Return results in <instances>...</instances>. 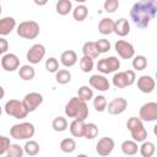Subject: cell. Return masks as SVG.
<instances>
[{"label": "cell", "mask_w": 157, "mask_h": 157, "mask_svg": "<svg viewBox=\"0 0 157 157\" xmlns=\"http://www.w3.org/2000/svg\"><path fill=\"white\" fill-rule=\"evenodd\" d=\"M22 103L25 104L28 113H32L43 103V96L39 92H29L23 97Z\"/></svg>", "instance_id": "obj_11"}, {"label": "cell", "mask_w": 157, "mask_h": 157, "mask_svg": "<svg viewBox=\"0 0 157 157\" xmlns=\"http://www.w3.org/2000/svg\"><path fill=\"white\" fill-rule=\"evenodd\" d=\"M60 150L65 153H72L76 150V141L71 137H66L60 142Z\"/></svg>", "instance_id": "obj_33"}, {"label": "cell", "mask_w": 157, "mask_h": 157, "mask_svg": "<svg viewBox=\"0 0 157 157\" xmlns=\"http://www.w3.org/2000/svg\"><path fill=\"white\" fill-rule=\"evenodd\" d=\"M7 49H9V43H7V40H6L4 37L0 36V52H1L2 54H5V53L7 52Z\"/></svg>", "instance_id": "obj_43"}, {"label": "cell", "mask_w": 157, "mask_h": 157, "mask_svg": "<svg viewBox=\"0 0 157 157\" xmlns=\"http://www.w3.org/2000/svg\"><path fill=\"white\" fill-rule=\"evenodd\" d=\"M0 55H2V53H1V52H0Z\"/></svg>", "instance_id": "obj_49"}, {"label": "cell", "mask_w": 157, "mask_h": 157, "mask_svg": "<svg viewBox=\"0 0 157 157\" xmlns=\"http://www.w3.org/2000/svg\"><path fill=\"white\" fill-rule=\"evenodd\" d=\"M114 29V21L109 17H104L99 21L98 23V32L103 36H108L110 33H113Z\"/></svg>", "instance_id": "obj_22"}, {"label": "cell", "mask_w": 157, "mask_h": 157, "mask_svg": "<svg viewBox=\"0 0 157 157\" xmlns=\"http://www.w3.org/2000/svg\"><path fill=\"white\" fill-rule=\"evenodd\" d=\"M113 32L119 37H125L130 33V23L126 18L121 17L117 21H114V29Z\"/></svg>", "instance_id": "obj_19"}, {"label": "cell", "mask_w": 157, "mask_h": 157, "mask_svg": "<svg viewBox=\"0 0 157 157\" xmlns=\"http://www.w3.org/2000/svg\"><path fill=\"white\" fill-rule=\"evenodd\" d=\"M4 96H5V90L2 86H0V101L4 98Z\"/></svg>", "instance_id": "obj_45"}, {"label": "cell", "mask_w": 157, "mask_h": 157, "mask_svg": "<svg viewBox=\"0 0 157 157\" xmlns=\"http://www.w3.org/2000/svg\"><path fill=\"white\" fill-rule=\"evenodd\" d=\"M85 120H78V119H74L70 123V132L74 137H83V131H85Z\"/></svg>", "instance_id": "obj_21"}, {"label": "cell", "mask_w": 157, "mask_h": 157, "mask_svg": "<svg viewBox=\"0 0 157 157\" xmlns=\"http://www.w3.org/2000/svg\"><path fill=\"white\" fill-rule=\"evenodd\" d=\"M33 2H34L37 6H44V5H47L48 0H33Z\"/></svg>", "instance_id": "obj_44"}, {"label": "cell", "mask_w": 157, "mask_h": 157, "mask_svg": "<svg viewBox=\"0 0 157 157\" xmlns=\"http://www.w3.org/2000/svg\"><path fill=\"white\" fill-rule=\"evenodd\" d=\"M10 139L4 136V135H0V156L1 155H5L9 146H10Z\"/></svg>", "instance_id": "obj_42"}, {"label": "cell", "mask_w": 157, "mask_h": 157, "mask_svg": "<svg viewBox=\"0 0 157 157\" xmlns=\"http://www.w3.org/2000/svg\"><path fill=\"white\" fill-rule=\"evenodd\" d=\"M88 83L92 88L99 91V92H105L109 90L110 87V83L108 81V78L104 76V75H99V74H96V75H92L88 80Z\"/></svg>", "instance_id": "obj_16"}, {"label": "cell", "mask_w": 157, "mask_h": 157, "mask_svg": "<svg viewBox=\"0 0 157 157\" xmlns=\"http://www.w3.org/2000/svg\"><path fill=\"white\" fill-rule=\"evenodd\" d=\"M23 153H25L23 147H21L17 144H10V146H9V148H7L5 155L7 157H22Z\"/></svg>", "instance_id": "obj_36"}, {"label": "cell", "mask_w": 157, "mask_h": 157, "mask_svg": "<svg viewBox=\"0 0 157 157\" xmlns=\"http://www.w3.org/2000/svg\"><path fill=\"white\" fill-rule=\"evenodd\" d=\"M126 128L131 134V137L136 142H142L147 139V130L144 126V121L137 117H131L126 121Z\"/></svg>", "instance_id": "obj_3"}, {"label": "cell", "mask_w": 157, "mask_h": 157, "mask_svg": "<svg viewBox=\"0 0 157 157\" xmlns=\"http://www.w3.org/2000/svg\"><path fill=\"white\" fill-rule=\"evenodd\" d=\"M88 16V7L85 4H78L76 7L72 9V17L77 22H82Z\"/></svg>", "instance_id": "obj_25"}, {"label": "cell", "mask_w": 157, "mask_h": 157, "mask_svg": "<svg viewBox=\"0 0 157 157\" xmlns=\"http://www.w3.org/2000/svg\"><path fill=\"white\" fill-rule=\"evenodd\" d=\"M65 114L69 118H74V119H78V120H86L88 114H90L87 102L80 99L78 97L70 98V101L65 105Z\"/></svg>", "instance_id": "obj_2"}, {"label": "cell", "mask_w": 157, "mask_h": 157, "mask_svg": "<svg viewBox=\"0 0 157 157\" xmlns=\"http://www.w3.org/2000/svg\"><path fill=\"white\" fill-rule=\"evenodd\" d=\"M139 118L142 121H155L157 120V103L156 102H147L141 105L139 112Z\"/></svg>", "instance_id": "obj_9"}, {"label": "cell", "mask_w": 157, "mask_h": 157, "mask_svg": "<svg viewBox=\"0 0 157 157\" xmlns=\"http://www.w3.org/2000/svg\"><path fill=\"white\" fill-rule=\"evenodd\" d=\"M77 97L85 102H88L93 98V90L88 86H81L77 91Z\"/></svg>", "instance_id": "obj_34"}, {"label": "cell", "mask_w": 157, "mask_h": 157, "mask_svg": "<svg viewBox=\"0 0 157 157\" xmlns=\"http://www.w3.org/2000/svg\"><path fill=\"white\" fill-rule=\"evenodd\" d=\"M96 45H97V49L99 53H107L110 50V42L108 39H104V38L98 39V40H96Z\"/></svg>", "instance_id": "obj_41"}, {"label": "cell", "mask_w": 157, "mask_h": 157, "mask_svg": "<svg viewBox=\"0 0 157 157\" xmlns=\"http://www.w3.org/2000/svg\"><path fill=\"white\" fill-rule=\"evenodd\" d=\"M121 152L126 156H134L139 151V146H137V142L134 141V140H125L121 142Z\"/></svg>", "instance_id": "obj_24"}, {"label": "cell", "mask_w": 157, "mask_h": 157, "mask_svg": "<svg viewBox=\"0 0 157 157\" xmlns=\"http://www.w3.org/2000/svg\"><path fill=\"white\" fill-rule=\"evenodd\" d=\"M23 151L28 156H37L39 153V144L34 140L28 139V141H26V144L23 146Z\"/></svg>", "instance_id": "obj_29"}, {"label": "cell", "mask_w": 157, "mask_h": 157, "mask_svg": "<svg viewBox=\"0 0 157 157\" xmlns=\"http://www.w3.org/2000/svg\"><path fill=\"white\" fill-rule=\"evenodd\" d=\"M45 56V47L43 44H33L28 52L26 53V59L29 61V64L32 65H36V64H39L43 58Z\"/></svg>", "instance_id": "obj_10"}, {"label": "cell", "mask_w": 157, "mask_h": 157, "mask_svg": "<svg viewBox=\"0 0 157 157\" xmlns=\"http://www.w3.org/2000/svg\"><path fill=\"white\" fill-rule=\"evenodd\" d=\"M60 63L65 66V67H71L77 63V54L75 50H65L61 53L60 55Z\"/></svg>", "instance_id": "obj_20"}, {"label": "cell", "mask_w": 157, "mask_h": 157, "mask_svg": "<svg viewBox=\"0 0 157 157\" xmlns=\"http://www.w3.org/2000/svg\"><path fill=\"white\" fill-rule=\"evenodd\" d=\"M98 135V126L94 123H86L85 124V131L83 137L87 140H93Z\"/></svg>", "instance_id": "obj_30"}, {"label": "cell", "mask_w": 157, "mask_h": 157, "mask_svg": "<svg viewBox=\"0 0 157 157\" xmlns=\"http://www.w3.org/2000/svg\"><path fill=\"white\" fill-rule=\"evenodd\" d=\"M93 66H94V63H93V59L92 58L83 55L80 59V67H81V70L83 72H91L93 70Z\"/></svg>", "instance_id": "obj_38"}, {"label": "cell", "mask_w": 157, "mask_h": 157, "mask_svg": "<svg viewBox=\"0 0 157 157\" xmlns=\"http://www.w3.org/2000/svg\"><path fill=\"white\" fill-rule=\"evenodd\" d=\"M55 81L60 85H66L71 81V72L66 69H61V70H58L55 72Z\"/></svg>", "instance_id": "obj_31"}, {"label": "cell", "mask_w": 157, "mask_h": 157, "mask_svg": "<svg viewBox=\"0 0 157 157\" xmlns=\"http://www.w3.org/2000/svg\"><path fill=\"white\" fill-rule=\"evenodd\" d=\"M34 132H36L34 125L28 121L13 124L10 128V136L15 140H28V139L33 137Z\"/></svg>", "instance_id": "obj_4"}, {"label": "cell", "mask_w": 157, "mask_h": 157, "mask_svg": "<svg viewBox=\"0 0 157 157\" xmlns=\"http://www.w3.org/2000/svg\"><path fill=\"white\" fill-rule=\"evenodd\" d=\"M45 70L48 72H52V74H55L58 70H59V61L54 56H50L45 60Z\"/></svg>", "instance_id": "obj_39"}, {"label": "cell", "mask_w": 157, "mask_h": 157, "mask_svg": "<svg viewBox=\"0 0 157 157\" xmlns=\"http://www.w3.org/2000/svg\"><path fill=\"white\" fill-rule=\"evenodd\" d=\"M113 85L117 88H125L128 86L134 85L136 80V75L134 70H125V71H118L113 76Z\"/></svg>", "instance_id": "obj_7"}, {"label": "cell", "mask_w": 157, "mask_h": 157, "mask_svg": "<svg viewBox=\"0 0 157 157\" xmlns=\"http://www.w3.org/2000/svg\"><path fill=\"white\" fill-rule=\"evenodd\" d=\"M17 34L21 38L25 39H34L39 36L40 28L39 25L33 21V20H28V21H22L20 22V25L17 26Z\"/></svg>", "instance_id": "obj_5"}, {"label": "cell", "mask_w": 157, "mask_h": 157, "mask_svg": "<svg viewBox=\"0 0 157 157\" xmlns=\"http://www.w3.org/2000/svg\"><path fill=\"white\" fill-rule=\"evenodd\" d=\"M55 10L60 16H66L72 11V2L71 0H58L55 5Z\"/></svg>", "instance_id": "obj_27"}, {"label": "cell", "mask_w": 157, "mask_h": 157, "mask_svg": "<svg viewBox=\"0 0 157 157\" xmlns=\"http://www.w3.org/2000/svg\"><path fill=\"white\" fill-rule=\"evenodd\" d=\"M139 151H140V155L142 157H152L156 152V146H155L153 142L145 140V141L141 142V146L139 147Z\"/></svg>", "instance_id": "obj_28"}, {"label": "cell", "mask_w": 157, "mask_h": 157, "mask_svg": "<svg viewBox=\"0 0 157 157\" xmlns=\"http://www.w3.org/2000/svg\"><path fill=\"white\" fill-rule=\"evenodd\" d=\"M16 27V20L11 16H6L0 18V36L5 37L10 34Z\"/></svg>", "instance_id": "obj_18"}, {"label": "cell", "mask_w": 157, "mask_h": 157, "mask_svg": "<svg viewBox=\"0 0 157 157\" xmlns=\"http://www.w3.org/2000/svg\"><path fill=\"white\" fill-rule=\"evenodd\" d=\"M119 7V0H105L104 4H103V9L105 12H109V13H113L118 10Z\"/></svg>", "instance_id": "obj_40"}, {"label": "cell", "mask_w": 157, "mask_h": 157, "mask_svg": "<svg viewBox=\"0 0 157 157\" xmlns=\"http://www.w3.org/2000/svg\"><path fill=\"white\" fill-rule=\"evenodd\" d=\"M156 87L155 78L150 75H142L137 78V88L142 93H151Z\"/></svg>", "instance_id": "obj_17"}, {"label": "cell", "mask_w": 157, "mask_h": 157, "mask_svg": "<svg viewBox=\"0 0 157 157\" xmlns=\"http://www.w3.org/2000/svg\"><path fill=\"white\" fill-rule=\"evenodd\" d=\"M93 99V108L97 110V112H104L105 110V107H107V99H105V97L104 96H102V94H98V96H96V97H93L92 98Z\"/></svg>", "instance_id": "obj_37"}, {"label": "cell", "mask_w": 157, "mask_h": 157, "mask_svg": "<svg viewBox=\"0 0 157 157\" xmlns=\"http://www.w3.org/2000/svg\"><path fill=\"white\" fill-rule=\"evenodd\" d=\"M75 1H76L77 4H85V2L87 1V0H75Z\"/></svg>", "instance_id": "obj_46"}, {"label": "cell", "mask_w": 157, "mask_h": 157, "mask_svg": "<svg viewBox=\"0 0 157 157\" xmlns=\"http://www.w3.org/2000/svg\"><path fill=\"white\" fill-rule=\"evenodd\" d=\"M96 66L101 74L108 75V74H112V72H115L119 70L120 60L117 56H108V58H103V59L98 60Z\"/></svg>", "instance_id": "obj_8"}, {"label": "cell", "mask_w": 157, "mask_h": 157, "mask_svg": "<svg viewBox=\"0 0 157 157\" xmlns=\"http://www.w3.org/2000/svg\"><path fill=\"white\" fill-rule=\"evenodd\" d=\"M1 11H2V9H1V5H0V15H1Z\"/></svg>", "instance_id": "obj_48"}, {"label": "cell", "mask_w": 157, "mask_h": 157, "mask_svg": "<svg viewBox=\"0 0 157 157\" xmlns=\"http://www.w3.org/2000/svg\"><path fill=\"white\" fill-rule=\"evenodd\" d=\"M132 67L136 71H142L147 66V59L144 55H134L132 56Z\"/></svg>", "instance_id": "obj_35"}, {"label": "cell", "mask_w": 157, "mask_h": 157, "mask_svg": "<svg viewBox=\"0 0 157 157\" xmlns=\"http://www.w3.org/2000/svg\"><path fill=\"white\" fill-rule=\"evenodd\" d=\"M82 54L86 55V56H90L92 59H96L99 56V52L97 49V45H96V42H92V40H88V42H85L83 45H82Z\"/></svg>", "instance_id": "obj_23"}, {"label": "cell", "mask_w": 157, "mask_h": 157, "mask_svg": "<svg viewBox=\"0 0 157 157\" xmlns=\"http://www.w3.org/2000/svg\"><path fill=\"white\" fill-rule=\"evenodd\" d=\"M18 76L23 80V81H31L36 76V70L33 69L32 65L29 64H26V65H22L18 67Z\"/></svg>", "instance_id": "obj_26"}, {"label": "cell", "mask_w": 157, "mask_h": 157, "mask_svg": "<svg viewBox=\"0 0 157 157\" xmlns=\"http://www.w3.org/2000/svg\"><path fill=\"white\" fill-rule=\"evenodd\" d=\"M156 13L157 0H139L130 9V18L137 28H146Z\"/></svg>", "instance_id": "obj_1"}, {"label": "cell", "mask_w": 157, "mask_h": 157, "mask_svg": "<svg viewBox=\"0 0 157 157\" xmlns=\"http://www.w3.org/2000/svg\"><path fill=\"white\" fill-rule=\"evenodd\" d=\"M1 67L7 71L12 72L20 67V59L16 54L13 53H5L1 58Z\"/></svg>", "instance_id": "obj_14"}, {"label": "cell", "mask_w": 157, "mask_h": 157, "mask_svg": "<svg viewBox=\"0 0 157 157\" xmlns=\"http://www.w3.org/2000/svg\"><path fill=\"white\" fill-rule=\"evenodd\" d=\"M1 113H2V107L0 105V115H1Z\"/></svg>", "instance_id": "obj_47"}, {"label": "cell", "mask_w": 157, "mask_h": 157, "mask_svg": "<svg viewBox=\"0 0 157 157\" xmlns=\"http://www.w3.org/2000/svg\"><path fill=\"white\" fill-rule=\"evenodd\" d=\"M5 113L15 119H23L28 115V110L26 109L22 101L18 99H10L5 103Z\"/></svg>", "instance_id": "obj_6"}, {"label": "cell", "mask_w": 157, "mask_h": 157, "mask_svg": "<svg viewBox=\"0 0 157 157\" xmlns=\"http://www.w3.org/2000/svg\"><path fill=\"white\" fill-rule=\"evenodd\" d=\"M126 108H128V101L123 97H117L112 99L109 103H107V107H105L108 113L112 115H119L124 113Z\"/></svg>", "instance_id": "obj_13"}, {"label": "cell", "mask_w": 157, "mask_h": 157, "mask_svg": "<svg viewBox=\"0 0 157 157\" xmlns=\"http://www.w3.org/2000/svg\"><path fill=\"white\" fill-rule=\"evenodd\" d=\"M115 147V142L112 137L104 136L102 139L98 140V142L96 144V152L99 156H108L112 153V151Z\"/></svg>", "instance_id": "obj_15"}, {"label": "cell", "mask_w": 157, "mask_h": 157, "mask_svg": "<svg viewBox=\"0 0 157 157\" xmlns=\"http://www.w3.org/2000/svg\"><path fill=\"white\" fill-rule=\"evenodd\" d=\"M52 128L54 131H58V132H63L67 129V120L66 118L64 117H56L53 119L52 121Z\"/></svg>", "instance_id": "obj_32"}, {"label": "cell", "mask_w": 157, "mask_h": 157, "mask_svg": "<svg viewBox=\"0 0 157 157\" xmlns=\"http://www.w3.org/2000/svg\"><path fill=\"white\" fill-rule=\"evenodd\" d=\"M115 52L121 59H131L135 55L134 45L124 39H119L115 43Z\"/></svg>", "instance_id": "obj_12"}]
</instances>
